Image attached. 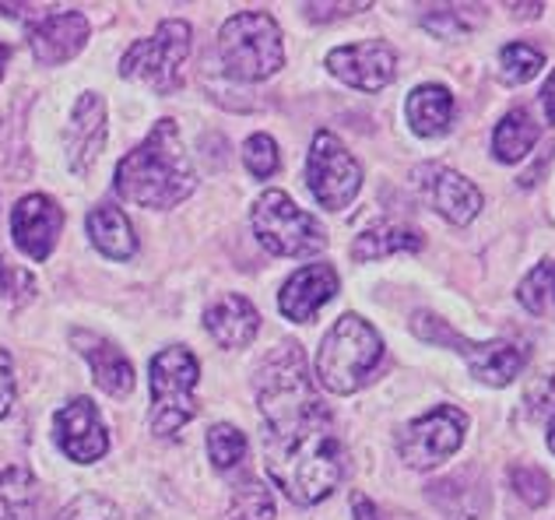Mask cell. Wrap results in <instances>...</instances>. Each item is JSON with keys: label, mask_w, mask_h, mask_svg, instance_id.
Returning <instances> with one entry per match:
<instances>
[{"label": "cell", "mask_w": 555, "mask_h": 520, "mask_svg": "<svg viewBox=\"0 0 555 520\" xmlns=\"http://www.w3.org/2000/svg\"><path fill=\"white\" fill-rule=\"evenodd\" d=\"M418 180H422V191H426V200L443 214L447 222L467 225L478 219L481 191L467 177H461V172L447 169V166H422Z\"/></svg>", "instance_id": "cell-18"}, {"label": "cell", "mask_w": 555, "mask_h": 520, "mask_svg": "<svg viewBox=\"0 0 555 520\" xmlns=\"http://www.w3.org/2000/svg\"><path fill=\"white\" fill-rule=\"evenodd\" d=\"M201 384V359L186 344H166L149 363V426L158 440H172L197 415L194 390Z\"/></svg>", "instance_id": "cell-5"}, {"label": "cell", "mask_w": 555, "mask_h": 520, "mask_svg": "<svg viewBox=\"0 0 555 520\" xmlns=\"http://www.w3.org/2000/svg\"><path fill=\"white\" fill-rule=\"evenodd\" d=\"M64 233V208L56 205L50 194H25L18 197V205L11 208V239L18 247L22 257L50 260L56 250V239Z\"/></svg>", "instance_id": "cell-14"}, {"label": "cell", "mask_w": 555, "mask_h": 520, "mask_svg": "<svg viewBox=\"0 0 555 520\" xmlns=\"http://www.w3.org/2000/svg\"><path fill=\"white\" fill-rule=\"evenodd\" d=\"M327 70L356 92H384L398 75V53L384 39L345 42L327 53Z\"/></svg>", "instance_id": "cell-13"}, {"label": "cell", "mask_w": 555, "mask_h": 520, "mask_svg": "<svg viewBox=\"0 0 555 520\" xmlns=\"http://www.w3.org/2000/svg\"><path fill=\"white\" fill-rule=\"evenodd\" d=\"M534 141H538V120L524 106H517V109H509L506 117L500 120V127H495L492 155L500 158V162L514 166V162H520V158L534 148Z\"/></svg>", "instance_id": "cell-23"}, {"label": "cell", "mask_w": 555, "mask_h": 520, "mask_svg": "<svg viewBox=\"0 0 555 520\" xmlns=\"http://www.w3.org/2000/svg\"><path fill=\"white\" fill-rule=\"evenodd\" d=\"M36 292V278L28 271H18V268H8L4 257H0V296H11L14 302H25L33 299Z\"/></svg>", "instance_id": "cell-33"}, {"label": "cell", "mask_w": 555, "mask_h": 520, "mask_svg": "<svg viewBox=\"0 0 555 520\" xmlns=\"http://www.w3.org/2000/svg\"><path fill=\"white\" fill-rule=\"evenodd\" d=\"M204 330H208V338L215 344H222V349L236 352V349H246L257 335H260V310L254 307V299L246 296H236L229 292L222 299H215L208 310H204Z\"/></svg>", "instance_id": "cell-19"}, {"label": "cell", "mask_w": 555, "mask_h": 520, "mask_svg": "<svg viewBox=\"0 0 555 520\" xmlns=\"http://www.w3.org/2000/svg\"><path fill=\"white\" fill-rule=\"evenodd\" d=\"M194 191L197 169L172 117L155 120L149 138L138 141V148H130L113 169V194L149 211L177 208Z\"/></svg>", "instance_id": "cell-2"}, {"label": "cell", "mask_w": 555, "mask_h": 520, "mask_svg": "<svg viewBox=\"0 0 555 520\" xmlns=\"http://www.w3.org/2000/svg\"><path fill=\"white\" fill-rule=\"evenodd\" d=\"M190 47H194V28L183 18H166L149 39L130 42L120 56V75L130 81L152 84L155 92H177L186 75Z\"/></svg>", "instance_id": "cell-7"}, {"label": "cell", "mask_w": 555, "mask_h": 520, "mask_svg": "<svg viewBox=\"0 0 555 520\" xmlns=\"http://www.w3.org/2000/svg\"><path fill=\"white\" fill-rule=\"evenodd\" d=\"M56 520H124L120 507L113 499L99 496V493H81L64 507V514Z\"/></svg>", "instance_id": "cell-32"}, {"label": "cell", "mask_w": 555, "mask_h": 520, "mask_svg": "<svg viewBox=\"0 0 555 520\" xmlns=\"http://www.w3.org/2000/svg\"><path fill=\"white\" fill-rule=\"evenodd\" d=\"M426 247V236L412 225H393V222H379L366 229L362 236L352 243V257L356 260H379L390 253H418Z\"/></svg>", "instance_id": "cell-22"}, {"label": "cell", "mask_w": 555, "mask_h": 520, "mask_svg": "<svg viewBox=\"0 0 555 520\" xmlns=\"http://www.w3.org/2000/svg\"><path fill=\"white\" fill-rule=\"evenodd\" d=\"M109 138V109L99 92H81L64 130V155L70 172H89Z\"/></svg>", "instance_id": "cell-15"}, {"label": "cell", "mask_w": 555, "mask_h": 520, "mask_svg": "<svg viewBox=\"0 0 555 520\" xmlns=\"http://www.w3.org/2000/svg\"><path fill=\"white\" fill-rule=\"evenodd\" d=\"M412 330L422 341H433V344H443V349L461 352L467 369H472V377L481 380V384H489V387H506L520 373L524 359H528V349H524L520 341L475 344V341H467L464 335H457L454 327L443 324L440 316L429 313V310H418L412 316Z\"/></svg>", "instance_id": "cell-8"}, {"label": "cell", "mask_w": 555, "mask_h": 520, "mask_svg": "<svg viewBox=\"0 0 555 520\" xmlns=\"http://www.w3.org/2000/svg\"><path fill=\"white\" fill-rule=\"evenodd\" d=\"M243 166L254 180H271L278 169H282V152H278V141L264 130H257L243 141Z\"/></svg>", "instance_id": "cell-29"}, {"label": "cell", "mask_w": 555, "mask_h": 520, "mask_svg": "<svg viewBox=\"0 0 555 520\" xmlns=\"http://www.w3.org/2000/svg\"><path fill=\"white\" fill-rule=\"evenodd\" d=\"M509 14H520V18H528V14H542V4H528V8L509 4Z\"/></svg>", "instance_id": "cell-39"}, {"label": "cell", "mask_w": 555, "mask_h": 520, "mask_svg": "<svg viewBox=\"0 0 555 520\" xmlns=\"http://www.w3.org/2000/svg\"><path fill=\"white\" fill-rule=\"evenodd\" d=\"M302 180L324 211H345L362 191V166L334 130H317L306 152Z\"/></svg>", "instance_id": "cell-9"}, {"label": "cell", "mask_w": 555, "mask_h": 520, "mask_svg": "<svg viewBox=\"0 0 555 520\" xmlns=\"http://www.w3.org/2000/svg\"><path fill=\"white\" fill-rule=\"evenodd\" d=\"M379 363H384V338H379V330L370 321H362L359 313H345L320 341L313 369L327 394L348 398L376 377Z\"/></svg>", "instance_id": "cell-3"}, {"label": "cell", "mask_w": 555, "mask_h": 520, "mask_svg": "<svg viewBox=\"0 0 555 520\" xmlns=\"http://www.w3.org/2000/svg\"><path fill=\"white\" fill-rule=\"evenodd\" d=\"M481 18H486V8H478V4H440L422 14V25H426V32L440 39H457V36L475 32Z\"/></svg>", "instance_id": "cell-27"}, {"label": "cell", "mask_w": 555, "mask_h": 520, "mask_svg": "<svg viewBox=\"0 0 555 520\" xmlns=\"http://www.w3.org/2000/svg\"><path fill=\"white\" fill-rule=\"evenodd\" d=\"M464 432H467V415L454 408V404H440V408L412 418L398 432V454L408 468L433 471L461 451Z\"/></svg>", "instance_id": "cell-10"}, {"label": "cell", "mask_w": 555, "mask_h": 520, "mask_svg": "<svg viewBox=\"0 0 555 520\" xmlns=\"http://www.w3.org/2000/svg\"><path fill=\"white\" fill-rule=\"evenodd\" d=\"M404 117L418 138H440L454 127V95L443 84H418L404 99Z\"/></svg>", "instance_id": "cell-21"}, {"label": "cell", "mask_w": 555, "mask_h": 520, "mask_svg": "<svg viewBox=\"0 0 555 520\" xmlns=\"http://www.w3.org/2000/svg\"><path fill=\"white\" fill-rule=\"evenodd\" d=\"M250 229L257 243L274 257H317L327 247L317 214L299 208L285 191H264L250 208Z\"/></svg>", "instance_id": "cell-6"}, {"label": "cell", "mask_w": 555, "mask_h": 520, "mask_svg": "<svg viewBox=\"0 0 555 520\" xmlns=\"http://www.w3.org/2000/svg\"><path fill=\"white\" fill-rule=\"evenodd\" d=\"M50 437L56 451L67 460H75V465H95V460L109 454V429L102 422L95 401L85 394L64 401L53 412Z\"/></svg>", "instance_id": "cell-11"}, {"label": "cell", "mask_w": 555, "mask_h": 520, "mask_svg": "<svg viewBox=\"0 0 555 520\" xmlns=\"http://www.w3.org/2000/svg\"><path fill=\"white\" fill-rule=\"evenodd\" d=\"M14 398H18V380H14V359L11 352L0 344V422L11 415Z\"/></svg>", "instance_id": "cell-35"}, {"label": "cell", "mask_w": 555, "mask_h": 520, "mask_svg": "<svg viewBox=\"0 0 555 520\" xmlns=\"http://www.w3.org/2000/svg\"><path fill=\"white\" fill-rule=\"evenodd\" d=\"M548 451L555 454V415H552V422H548Z\"/></svg>", "instance_id": "cell-40"}, {"label": "cell", "mask_w": 555, "mask_h": 520, "mask_svg": "<svg viewBox=\"0 0 555 520\" xmlns=\"http://www.w3.org/2000/svg\"><path fill=\"white\" fill-rule=\"evenodd\" d=\"M8 67H11V42H4V39H0V81H4Z\"/></svg>", "instance_id": "cell-38"}, {"label": "cell", "mask_w": 555, "mask_h": 520, "mask_svg": "<svg viewBox=\"0 0 555 520\" xmlns=\"http://www.w3.org/2000/svg\"><path fill=\"white\" fill-rule=\"evenodd\" d=\"M36 485L25 468H0V520H33Z\"/></svg>", "instance_id": "cell-26"}, {"label": "cell", "mask_w": 555, "mask_h": 520, "mask_svg": "<svg viewBox=\"0 0 555 520\" xmlns=\"http://www.w3.org/2000/svg\"><path fill=\"white\" fill-rule=\"evenodd\" d=\"M542 109H545V117H548V123H555V70L545 78V84H542Z\"/></svg>", "instance_id": "cell-37"}, {"label": "cell", "mask_w": 555, "mask_h": 520, "mask_svg": "<svg viewBox=\"0 0 555 520\" xmlns=\"http://www.w3.org/2000/svg\"><path fill=\"white\" fill-rule=\"evenodd\" d=\"M359 11H370L366 0H356V4H324V0H317V4H302V14L313 25H327L334 18H348V14H359Z\"/></svg>", "instance_id": "cell-34"}, {"label": "cell", "mask_w": 555, "mask_h": 520, "mask_svg": "<svg viewBox=\"0 0 555 520\" xmlns=\"http://www.w3.org/2000/svg\"><path fill=\"white\" fill-rule=\"evenodd\" d=\"M85 236L106 260H134L138 253V233L130 214L116 205V200H99V205L85 214Z\"/></svg>", "instance_id": "cell-20"}, {"label": "cell", "mask_w": 555, "mask_h": 520, "mask_svg": "<svg viewBox=\"0 0 555 520\" xmlns=\"http://www.w3.org/2000/svg\"><path fill=\"white\" fill-rule=\"evenodd\" d=\"M542 64H545V56L534 47H528V42H506V47L500 50V70L509 84L531 81L538 70H542Z\"/></svg>", "instance_id": "cell-30"}, {"label": "cell", "mask_w": 555, "mask_h": 520, "mask_svg": "<svg viewBox=\"0 0 555 520\" xmlns=\"http://www.w3.org/2000/svg\"><path fill=\"white\" fill-rule=\"evenodd\" d=\"M517 299H520V307L531 310L534 316H548V321H555V264L552 260H542V264L520 282Z\"/></svg>", "instance_id": "cell-28"}, {"label": "cell", "mask_w": 555, "mask_h": 520, "mask_svg": "<svg viewBox=\"0 0 555 520\" xmlns=\"http://www.w3.org/2000/svg\"><path fill=\"white\" fill-rule=\"evenodd\" d=\"M225 520H274V496L271 489L254 479L250 471L240 474L236 485H232Z\"/></svg>", "instance_id": "cell-25"}, {"label": "cell", "mask_w": 555, "mask_h": 520, "mask_svg": "<svg viewBox=\"0 0 555 520\" xmlns=\"http://www.w3.org/2000/svg\"><path fill=\"white\" fill-rule=\"evenodd\" d=\"M338 288H341L338 271L324 264V260H313V264L292 271L285 285L278 288V313H282L288 324H310L313 316L338 296Z\"/></svg>", "instance_id": "cell-16"}, {"label": "cell", "mask_w": 555, "mask_h": 520, "mask_svg": "<svg viewBox=\"0 0 555 520\" xmlns=\"http://www.w3.org/2000/svg\"><path fill=\"white\" fill-rule=\"evenodd\" d=\"M257 412L264 418L268 479L296 507H317L348 474V454L334 418L313 387L299 341H282L254 369Z\"/></svg>", "instance_id": "cell-1"}, {"label": "cell", "mask_w": 555, "mask_h": 520, "mask_svg": "<svg viewBox=\"0 0 555 520\" xmlns=\"http://www.w3.org/2000/svg\"><path fill=\"white\" fill-rule=\"evenodd\" d=\"M70 341H75V349L81 352L85 363H89L99 390H106V394L116 401H124L130 390H134V380H138L134 366H130V359L120 344L95 335V330H81V327L70 330Z\"/></svg>", "instance_id": "cell-17"}, {"label": "cell", "mask_w": 555, "mask_h": 520, "mask_svg": "<svg viewBox=\"0 0 555 520\" xmlns=\"http://www.w3.org/2000/svg\"><path fill=\"white\" fill-rule=\"evenodd\" d=\"M218 64L222 75L243 84L274 78L285 67V39L268 11H236L218 28Z\"/></svg>", "instance_id": "cell-4"}, {"label": "cell", "mask_w": 555, "mask_h": 520, "mask_svg": "<svg viewBox=\"0 0 555 520\" xmlns=\"http://www.w3.org/2000/svg\"><path fill=\"white\" fill-rule=\"evenodd\" d=\"M204 451H208V460L218 474H232L250 457V440H246V432L240 426L215 422L208 429V437H204Z\"/></svg>", "instance_id": "cell-24"}, {"label": "cell", "mask_w": 555, "mask_h": 520, "mask_svg": "<svg viewBox=\"0 0 555 520\" xmlns=\"http://www.w3.org/2000/svg\"><path fill=\"white\" fill-rule=\"evenodd\" d=\"M509 485H514V493L528 503V507H542L552 496V485H548V474L538 471L531 465H517L509 468Z\"/></svg>", "instance_id": "cell-31"}, {"label": "cell", "mask_w": 555, "mask_h": 520, "mask_svg": "<svg viewBox=\"0 0 555 520\" xmlns=\"http://www.w3.org/2000/svg\"><path fill=\"white\" fill-rule=\"evenodd\" d=\"M92 25L81 11H42L39 18L25 22V42L39 67H61L89 47Z\"/></svg>", "instance_id": "cell-12"}, {"label": "cell", "mask_w": 555, "mask_h": 520, "mask_svg": "<svg viewBox=\"0 0 555 520\" xmlns=\"http://www.w3.org/2000/svg\"><path fill=\"white\" fill-rule=\"evenodd\" d=\"M352 517H356V520H412V517L384 514V510H379L376 503L370 499V496H362V493H356V496H352Z\"/></svg>", "instance_id": "cell-36"}]
</instances>
